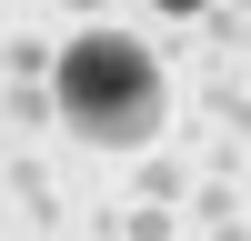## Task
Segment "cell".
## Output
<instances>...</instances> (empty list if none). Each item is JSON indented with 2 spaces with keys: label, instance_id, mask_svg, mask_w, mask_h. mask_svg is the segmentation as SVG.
Returning a JSON list of instances; mask_svg holds the SVG:
<instances>
[{
  "label": "cell",
  "instance_id": "cell-1",
  "mask_svg": "<svg viewBox=\"0 0 251 241\" xmlns=\"http://www.w3.org/2000/svg\"><path fill=\"white\" fill-rule=\"evenodd\" d=\"M60 120L91 131V141H151L161 131V71H151V50L121 40V30L71 40L60 50Z\"/></svg>",
  "mask_w": 251,
  "mask_h": 241
},
{
  "label": "cell",
  "instance_id": "cell-2",
  "mask_svg": "<svg viewBox=\"0 0 251 241\" xmlns=\"http://www.w3.org/2000/svg\"><path fill=\"white\" fill-rule=\"evenodd\" d=\"M161 10H201V0H161Z\"/></svg>",
  "mask_w": 251,
  "mask_h": 241
}]
</instances>
